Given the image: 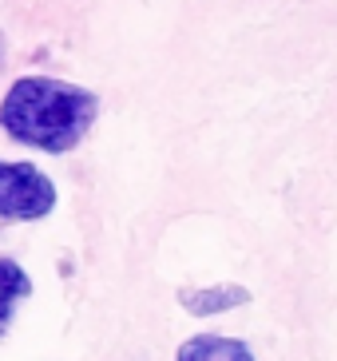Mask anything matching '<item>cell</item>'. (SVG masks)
<instances>
[{"mask_svg":"<svg viewBox=\"0 0 337 361\" xmlns=\"http://www.w3.org/2000/svg\"><path fill=\"white\" fill-rule=\"evenodd\" d=\"M95 116H99V96L56 75H20L0 99L4 135L48 155L80 147Z\"/></svg>","mask_w":337,"mask_h":361,"instance_id":"6da1fadb","label":"cell"},{"mask_svg":"<svg viewBox=\"0 0 337 361\" xmlns=\"http://www.w3.org/2000/svg\"><path fill=\"white\" fill-rule=\"evenodd\" d=\"M56 207V183L32 163L0 159V219L4 223H36Z\"/></svg>","mask_w":337,"mask_h":361,"instance_id":"7a4b0ae2","label":"cell"},{"mask_svg":"<svg viewBox=\"0 0 337 361\" xmlns=\"http://www.w3.org/2000/svg\"><path fill=\"white\" fill-rule=\"evenodd\" d=\"M250 302V290L238 282H219V286H202V290H179V306L195 318H214L226 310H238Z\"/></svg>","mask_w":337,"mask_h":361,"instance_id":"3957f363","label":"cell"},{"mask_svg":"<svg viewBox=\"0 0 337 361\" xmlns=\"http://www.w3.org/2000/svg\"><path fill=\"white\" fill-rule=\"evenodd\" d=\"M175 361H254V350L243 338L226 334H195L179 345Z\"/></svg>","mask_w":337,"mask_h":361,"instance_id":"277c9868","label":"cell"},{"mask_svg":"<svg viewBox=\"0 0 337 361\" xmlns=\"http://www.w3.org/2000/svg\"><path fill=\"white\" fill-rule=\"evenodd\" d=\"M32 294V278L20 262H12V258H0V338L8 334L12 318H16V310L20 302Z\"/></svg>","mask_w":337,"mask_h":361,"instance_id":"5b68a950","label":"cell"}]
</instances>
